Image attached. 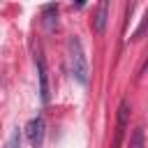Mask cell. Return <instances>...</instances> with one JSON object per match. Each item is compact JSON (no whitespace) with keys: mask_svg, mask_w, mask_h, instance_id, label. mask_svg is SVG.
Instances as JSON below:
<instances>
[{"mask_svg":"<svg viewBox=\"0 0 148 148\" xmlns=\"http://www.w3.org/2000/svg\"><path fill=\"white\" fill-rule=\"evenodd\" d=\"M67 62H69L72 76L81 86H86L88 83V58H86L83 44L76 35H69V39H67Z\"/></svg>","mask_w":148,"mask_h":148,"instance_id":"6da1fadb","label":"cell"},{"mask_svg":"<svg viewBox=\"0 0 148 148\" xmlns=\"http://www.w3.org/2000/svg\"><path fill=\"white\" fill-rule=\"evenodd\" d=\"M127 120H130V104H127V99H123L118 104V113H116V132H113L111 148H120L123 146V139L127 134Z\"/></svg>","mask_w":148,"mask_h":148,"instance_id":"7a4b0ae2","label":"cell"},{"mask_svg":"<svg viewBox=\"0 0 148 148\" xmlns=\"http://www.w3.org/2000/svg\"><path fill=\"white\" fill-rule=\"evenodd\" d=\"M44 134H46V123H44L42 116H35L25 123V136H28V143L32 148H42Z\"/></svg>","mask_w":148,"mask_h":148,"instance_id":"3957f363","label":"cell"},{"mask_svg":"<svg viewBox=\"0 0 148 148\" xmlns=\"http://www.w3.org/2000/svg\"><path fill=\"white\" fill-rule=\"evenodd\" d=\"M35 60H37V72H39V97H42V102L46 104V102H49V79H46V65H44V58H42V56H37Z\"/></svg>","mask_w":148,"mask_h":148,"instance_id":"277c9868","label":"cell"},{"mask_svg":"<svg viewBox=\"0 0 148 148\" xmlns=\"http://www.w3.org/2000/svg\"><path fill=\"white\" fill-rule=\"evenodd\" d=\"M106 18H109V2H99L97 9H95V16H92V28L102 35L104 28H106Z\"/></svg>","mask_w":148,"mask_h":148,"instance_id":"5b68a950","label":"cell"},{"mask_svg":"<svg viewBox=\"0 0 148 148\" xmlns=\"http://www.w3.org/2000/svg\"><path fill=\"white\" fill-rule=\"evenodd\" d=\"M44 25H46V30H53L58 25V5L44 7Z\"/></svg>","mask_w":148,"mask_h":148,"instance_id":"8992f818","label":"cell"},{"mask_svg":"<svg viewBox=\"0 0 148 148\" xmlns=\"http://www.w3.org/2000/svg\"><path fill=\"white\" fill-rule=\"evenodd\" d=\"M130 148H143V130L136 127L130 136Z\"/></svg>","mask_w":148,"mask_h":148,"instance_id":"52a82bcc","label":"cell"},{"mask_svg":"<svg viewBox=\"0 0 148 148\" xmlns=\"http://www.w3.org/2000/svg\"><path fill=\"white\" fill-rule=\"evenodd\" d=\"M146 30H148V9H146V14H143V21H141V23H139V28L134 30L132 39H139V37H141V35H143Z\"/></svg>","mask_w":148,"mask_h":148,"instance_id":"ba28073f","label":"cell"},{"mask_svg":"<svg viewBox=\"0 0 148 148\" xmlns=\"http://www.w3.org/2000/svg\"><path fill=\"white\" fill-rule=\"evenodd\" d=\"M5 148H21V139H18V130H14L5 143Z\"/></svg>","mask_w":148,"mask_h":148,"instance_id":"9c48e42d","label":"cell"}]
</instances>
